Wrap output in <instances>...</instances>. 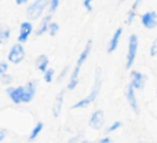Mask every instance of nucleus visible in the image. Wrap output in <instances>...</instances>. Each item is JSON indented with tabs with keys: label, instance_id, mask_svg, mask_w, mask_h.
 <instances>
[{
	"label": "nucleus",
	"instance_id": "nucleus-1",
	"mask_svg": "<svg viewBox=\"0 0 157 143\" xmlns=\"http://www.w3.org/2000/svg\"><path fill=\"white\" fill-rule=\"evenodd\" d=\"M91 47H92V41L88 40L87 41V44H86V47H84V50L81 51L80 57H78V59L76 62V66H75L73 72H72V74H71V80H69V84H68L69 91H72V89H75L77 87V84H78V73H80L81 66H83V63L87 61L90 52H91Z\"/></svg>",
	"mask_w": 157,
	"mask_h": 143
},
{
	"label": "nucleus",
	"instance_id": "nucleus-2",
	"mask_svg": "<svg viewBox=\"0 0 157 143\" xmlns=\"http://www.w3.org/2000/svg\"><path fill=\"white\" fill-rule=\"evenodd\" d=\"M47 6H50V0H35L29 7L26 8V15L30 21H36L41 17Z\"/></svg>",
	"mask_w": 157,
	"mask_h": 143
},
{
	"label": "nucleus",
	"instance_id": "nucleus-3",
	"mask_svg": "<svg viewBox=\"0 0 157 143\" xmlns=\"http://www.w3.org/2000/svg\"><path fill=\"white\" fill-rule=\"evenodd\" d=\"M136 52H138V36L131 35L130 40H128V51H127V62H125V68L131 69L134 65V61L136 58Z\"/></svg>",
	"mask_w": 157,
	"mask_h": 143
},
{
	"label": "nucleus",
	"instance_id": "nucleus-4",
	"mask_svg": "<svg viewBox=\"0 0 157 143\" xmlns=\"http://www.w3.org/2000/svg\"><path fill=\"white\" fill-rule=\"evenodd\" d=\"M24 58H25V50H24V47H22V44L21 43L14 44V46L11 47L10 52H8L7 59L10 61L11 63H14V65H18V63H21L22 61H24Z\"/></svg>",
	"mask_w": 157,
	"mask_h": 143
},
{
	"label": "nucleus",
	"instance_id": "nucleus-5",
	"mask_svg": "<svg viewBox=\"0 0 157 143\" xmlns=\"http://www.w3.org/2000/svg\"><path fill=\"white\" fill-rule=\"evenodd\" d=\"M36 81H29L26 85H22V103H29L36 95Z\"/></svg>",
	"mask_w": 157,
	"mask_h": 143
},
{
	"label": "nucleus",
	"instance_id": "nucleus-6",
	"mask_svg": "<svg viewBox=\"0 0 157 143\" xmlns=\"http://www.w3.org/2000/svg\"><path fill=\"white\" fill-rule=\"evenodd\" d=\"M103 124H105V113H103V110H95L94 113H92L91 119H90L88 125L92 130L98 131L103 127Z\"/></svg>",
	"mask_w": 157,
	"mask_h": 143
},
{
	"label": "nucleus",
	"instance_id": "nucleus-7",
	"mask_svg": "<svg viewBox=\"0 0 157 143\" xmlns=\"http://www.w3.org/2000/svg\"><path fill=\"white\" fill-rule=\"evenodd\" d=\"M99 91H101V69L98 68L97 70H95V78H94V85H92V89H91L90 95L86 98V99L88 100L90 103H92L98 98Z\"/></svg>",
	"mask_w": 157,
	"mask_h": 143
},
{
	"label": "nucleus",
	"instance_id": "nucleus-8",
	"mask_svg": "<svg viewBox=\"0 0 157 143\" xmlns=\"http://www.w3.org/2000/svg\"><path fill=\"white\" fill-rule=\"evenodd\" d=\"M33 32V25L30 21H25L21 24V26H19V36H18V43H25V41H28V39H29V36L32 35Z\"/></svg>",
	"mask_w": 157,
	"mask_h": 143
},
{
	"label": "nucleus",
	"instance_id": "nucleus-9",
	"mask_svg": "<svg viewBox=\"0 0 157 143\" xmlns=\"http://www.w3.org/2000/svg\"><path fill=\"white\" fill-rule=\"evenodd\" d=\"M141 24L146 29H155L157 26V14L155 11H147L141 17Z\"/></svg>",
	"mask_w": 157,
	"mask_h": 143
},
{
	"label": "nucleus",
	"instance_id": "nucleus-10",
	"mask_svg": "<svg viewBox=\"0 0 157 143\" xmlns=\"http://www.w3.org/2000/svg\"><path fill=\"white\" fill-rule=\"evenodd\" d=\"M7 95L14 103H17V105L22 103V85H19V87H8L7 88Z\"/></svg>",
	"mask_w": 157,
	"mask_h": 143
},
{
	"label": "nucleus",
	"instance_id": "nucleus-11",
	"mask_svg": "<svg viewBox=\"0 0 157 143\" xmlns=\"http://www.w3.org/2000/svg\"><path fill=\"white\" fill-rule=\"evenodd\" d=\"M134 87L132 84H130V85L127 87V92H125V98H127L128 103H130V106L132 107V110L135 111L136 114L139 113V107H138V100H136V96H135V92H134Z\"/></svg>",
	"mask_w": 157,
	"mask_h": 143
},
{
	"label": "nucleus",
	"instance_id": "nucleus-12",
	"mask_svg": "<svg viewBox=\"0 0 157 143\" xmlns=\"http://www.w3.org/2000/svg\"><path fill=\"white\" fill-rule=\"evenodd\" d=\"M131 77H132V87L135 89H144L145 83H146V77L139 72H131Z\"/></svg>",
	"mask_w": 157,
	"mask_h": 143
},
{
	"label": "nucleus",
	"instance_id": "nucleus-13",
	"mask_svg": "<svg viewBox=\"0 0 157 143\" xmlns=\"http://www.w3.org/2000/svg\"><path fill=\"white\" fill-rule=\"evenodd\" d=\"M51 18H52V15L50 14V15H46L41 19L40 25H39L37 29H36V36H41L46 32H48V26H50V24H51Z\"/></svg>",
	"mask_w": 157,
	"mask_h": 143
},
{
	"label": "nucleus",
	"instance_id": "nucleus-14",
	"mask_svg": "<svg viewBox=\"0 0 157 143\" xmlns=\"http://www.w3.org/2000/svg\"><path fill=\"white\" fill-rule=\"evenodd\" d=\"M121 35H123V28H119V29L114 32V35L112 36V40H110V43H109V47H108V52H109V54H110V52H113L114 50L117 48Z\"/></svg>",
	"mask_w": 157,
	"mask_h": 143
},
{
	"label": "nucleus",
	"instance_id": "nucleus-15",
	"mask_svg": "<svg viewBox=\"0 0 157 143\" xmlns=\"http://www.w3.org/2000/svg\"><path fill=\"white\" fill-rule=\"evenodd\" d=\"M62 105H63V91H61L55 98L54 106H52V116L54 117H59L61 110H62Z\"/></svg>",
	"mask_w": 157,
	"mask_h": 143
},
{
	"label": "nucleus",
	"instance_id": "nucleus-16",
	"mask_svg": "<svg viewBox=\"0 0 157 143\" xmlns=\"http://www.w3.org/2000/svg\"><path fill=\"white\" fill-rule=\"evenodd\" d=\"M35 66L41 73L46 72L47 69H48V58H47V55H39L35 61Z\"/></svg>",
	"mask_w": 157,
	"mask_h": 143
},
{
	"label": "nucleus",
	"instance_id": "nucleus-17",
	"mask_svg": "<svg viewBox=\"0 0 157 143\" xmlns=\"http://www.w3.org/2000/svg\"><path fill=\"white\" fill-rule=\"evenodd\" d=\"M11 30L7 25H0V44H6L10 40Z\"/></svg>",
	"mask_w": 157,
	"mask_h": 143
},
{
	"label": "nucleus",
	"instance_id": "nucleus-18",
	"mask_svg": "<svg viewBox=\"0 0 157 143\" xmlns=\"http://www.w3.org/2000/svg\"><path fill=\"white\" fill-rule=\"evenodd\" d=\"M43 127H44L43 122H37V124H36V127L33 128V131L30 132V135H29V142H33L36 138H37L39 134L43 131Z\"/></svg>",
	"mask_w": 157,
	"mask_h": 143
},
{
	"label": "nucleus",
	"instance_id": "nucleus-19",
	"mask_svg": "<svg viewBox=\"0 0 157 143\" xmlns=\"http://www.w3.org/2000/svg\"><path fill=\"white\" fill-rule=\"evenodd\" d=\"M43 74H44V81H46V83H51L52 78H54L55 70H54V69H47Z\"/></svg>",
	"mask_w": 157,
	"mask_h": 143
},
{
	"label": "nucleus",
	"instance_id": "nucleus-20",
	"mask_svg": "<svg viewBox=\"0 0 157 143\" xmlns=\"http://www.w3.org/2000/svg\"><path fill=\"white\" fill-rule=\"evenodd\" d=\"M58 30H59V25L58 24H54V22H51L48 26V33L50 36H55L58 33Z\"/></svg>",
	"mask_w": 157,
	"mask_h": 143
},
{
	"label": "nucleus",
	"instance_id": "nucleus-21",
	"mask_svg": "<svg viewBox=\"0 0 157 143\" xmlns=\"http://www.w3.org/2000/svg\"><path fill=\"white\" fill-rule=\"evenodd\" d=\"M120 127H123V122L121 121H116V122H113V124L110 125V127L106 130V132L108 134H110V132H114V131H117Z\"/></svg>",
	"mask_w": 157,
	"mask_h": 143
},
{
	"label": "nucleus",
	"instance_id": "nucleus-22",
	"mask_svg": "<svg viewBox=\"0 0 157 143\" xmlns=\"http://www.w3.org/2000/svg\"><path fill=\"white\" fill-rule=\"evenodd\" d=\"M59 2L61 0H50V13H55L58 8V6H59Z\"/></svg>",
	"mask_w": 157,
	"mask_h": 143
},
{
	"label": "nucleus",
	"instance_id": "nucleus-23",
	"mask_svg": "<svg viewBox=\"0 0 157 143\" xmlns=\"http://www.w3.org/2000/svg\"><path fill=\"white\" fill-rule=\"evenodd\" d=\"M0 78H2V83L3 84H11V83H13V76L7 74V73L2 74V76H0Z\"/></svg>",
	"mask_w": 157,
	"mask_h": 143
},
{
	"label": "nucleus",
	"instance_id": "nucleus-24",
	"mask_svg": "<svg viewBox=\"0 0 157 143\" xmlns=\"http://www.w3.org/2000/svg\"><path fill=\"white\" fill-rule=\"evenodd\" d=\"M157 55V37L153 40L152 46H150V57H156Z\"/></svg>",
	"mask_w": 157,
	"mask_h": 143
},
{
	"label": "nucleus",
	"instance_id": "nucleus-25",
	"mask_svg": "<svg viewBox=\"0 0 157 143\" xmlns=\"http://www.w3.org/2000/svg\"><path fill=\"white\" fill-rule=\"evenodd\" d=\"M92 2H94V0H84L83 2V6L87 11H92Z\"/></svg>",
	"mask_w": 157,
	"mask_h": 143
},
{
	"label": "nucleus",
	"instance_id": "nucleus-26",
	"mask_svg": "<svg viewBox=\"0 0 157 143\" xmlns=\"http://www.w3.org/2000/svg\"><path fill=\"white\" fill-rule=\"evenodd\" d=\"M8 70V65L6 62H0V76L4 74V73H7Z\"/></svg>",
	"mask_w": 157,
	"mask_h": 143
},
{
	"label": "nucleus",
	"instance_id": "nucleus-27",
	"mask_svg": "<svg viewBox=\"0 0 157 143\" xmlns=\"http://www.w3.org/2000/svg\"><path fill=\"white\" fill-rule=\"evenodd\" d=\"M68 72H69V68H68V66H65V68H63V70H62V73L58 76V80H59V81L63 80V77L66 76V73H68Z\"/></svg>",
	"mask_w": 157,
	"mask_h": 143
},
{
	"label": "nucleus",
	"instance_id": "nucleus-28",
	"mask_svg": "<svg viewBox=\"0 0 157 143\" xmlns=\"http://www.w3.org/2000/svg\"><path fill=\"white\" fill-rule=\"evenodd\" d=\"M141 3H142V0H135V2H134V4H132V7H131V10L136 13V10H138V7L141 6Z\"/></svg>",
	"mask_w": 157,
	"mask_h": 143
},
{
	"label": "nucleus",
	"instance_id": "nucleus-29",
	"mask_svg": "<svg viewBox=\"0 0 157 143\" xmlns=\"http://www.w3.org/2000/svg\"><path fill=\"white\" fill-rule=\"evenodd\" d=\"M95 143H112V139L110 138H101L99 141H97Z\"/></svg>",
	"mask_w": 157,
	"mask_h": 143
},
{
	"label": "nucleus",
	"instance_id": "nucleus-30",
	"mask_svg": "<svg viewBox=\"0 0 157 143\" xmlns=\"http://www.w3.org/2000/svg\"><path fill=\"white\" fill-rule=\"evenodd\" d=\"M4 138H6V131L4 130H0V143L4 141Z\"/></svg>",
	"mask_w": 157,
	"mask_h": 143
},
{
	"label": "nucleus",
	"instance_id": "nucleus-31",
	"mask_svg": "<svg viewBox=\"0 0 157 143\" xmlns=\"http://www.w3.org/2000/svg\"><path fill=\"white\" fill-rule=\"evenodd\" d=\"M78 142V136H73V138H71L68 141V143H77Z\"/></svg>",
	"mask_w": 157,
	"mask_h": 143
},
{
	"label": "nucleus",
	"instance_id": "nucleus-32",
	"mask_svg": "<svg viewBox=\"0 0 157 143\" xmlns=\"http://www.w3.org/2000/svg\"><path fill=\"white\" fill-rule=\"evenodd\" d=\"M15 3H17L18 6H22V4H26L28 0H15Z\"/></svg>",
	"mask_w": 157,
	"mask_h": 143
},
{
	"label": "nucleus",
	"instance_id": "nucleus-33",
	"mask_svg": "<svg viewBox=\"0 0 157 143\" xmlns=\"http://www.w3.org/2000/svg\"><path fill=\"white\" fill-rule=\"evenodd\" d=\"M81 143H91V142H88V141H83Z\"/></svg>",
	"mask_w": 157,
	"mask_h": 143
}]
</instances>
